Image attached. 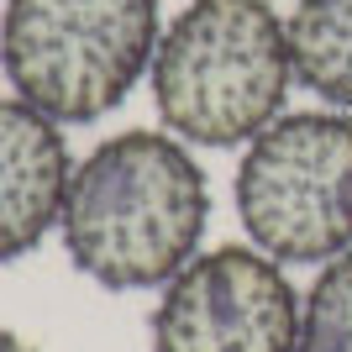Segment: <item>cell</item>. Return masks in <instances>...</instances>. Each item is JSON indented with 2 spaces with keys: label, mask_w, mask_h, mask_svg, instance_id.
<instances>
[{
  "label": "cell",
  "mask_w": 352,
  "mask_h": 352,
  "mask_svg": "<svg viewBox=\"0 0 352 352\" xmlns=\"http://www.w3.org/2000/svg\"><path fill=\"white\" fill-rule=\"evenodd\" d=\"M153 105L190 147H248L284 116L294 85L289 27L268 0H190L163 27Z\"/></svg>",
  "instance_id": "2"
},
{
  "label": "cell",
  "mask_w": 352,
  "mask_h": 352,
  "mask_svg": "<svg viewBox=\"0 0 352 352\" xmlns=\"http://www.w3.org/2000/svg\"><path fill=\"white\" fill-rule=\"evenodd\" d=\"M289 27L294 85L352 116V0H294Z\"/></svg>",
  "instance_id": "7"
},
{
  "label": "cell",
  "mask_w": 352,
  "mask_h": 352,
  "mask_svg": "<svg viewBox=\"0 0 352 352\" xmlns=\"http://www.w3.org/2000/svg\"><path fill=\"white\" fill-rule=\"evenodd\" d=\"M158 37V0H6L0 74L58 126H85L147 79Z\"/></svg>",
  "instance_id": "3"
},
{
  "label": "cell",
  "mask_w": 352,
  "mask_h": 352,
  "mask_svg": "<svg viewBox=\"0 0 352 352\" xmlns=\"http://www.w3.org/2000/svg\"><path fill=\"white\" fill-rule=\"evenodd\" d=\"M300 289L252 242L195 252L153 305V352H294Z\"/></svg>",
  "instance_id": "5"
},
{
  "label": "cell",
  "mask_w": 352,
  "mask_h": 352,
  "mask_svg": "<svg viewBox=\"0 0 352 352\" xmlns=\"http://www.w3.org/2000/svg\"><path fill=\"white\" fill-rule=\"evenodd\" d=\"M210 184L174 132H116L69 174L58 236L69 263L100 289H163L200 252Z\"/></svg>",
  "instance_id": "1"
},
{
  "label": "cell",
  "mask_w": 352,
  "mask_h": 352,
  "mask_svg": "<svg viewBox=\"0 0 352 352\" xmlns=\"http://www.w3.org/2000/svg\"><path fill=\"white\" fill-rule=\"evenodd\" d=\"M294 352H352V248L321 263L300 300V347Z\"/></svg>",
  "instance_id": "8"
},
{
  "label": "cell",
  "mask_w": 352,
  "mask_h": 352,
  "mask_svg": "<svg viewBox=\"0 0 352 352\" xmlns=\"http://www.w3.org/2000/svg\"><path fill=\"white\" fill-rule=\"evenodd\" d=\"M236 216L248 242L279 263H331L352 248V116L284 111L236 163Z\"/></svg>",
  "instance_id": "4"
},
{
  "label": "cell",
  "mask_w": 352,
  "mask_h": 352,
  "mask_svg": "<svg viewBox=\"0 0 352 352\" xmlns=\"http://www.w3.org/2000/svg\"><path fill=\"white\" fill-rule=\"evenodd\" d=\"M0 352H37L32 342H21L16 331H0Z\"/></svg>",
  "instance_id": "9"
},
{
  "label": "cell",
  "mask_w": 352,
  "mask_h": 352,
  "mask_svg": "<svg viewBox=\"0 0 352 352\" xmlns=\"http://www.w3.org/2000/svg\"><path fill=\"white\" fill-rule=\"evenodd\" d=\"M69 137L21 95H0V263L27 258L58 226L69 195Z\"/></svg>",
  "instance_id": "6"
}]
</instances>
